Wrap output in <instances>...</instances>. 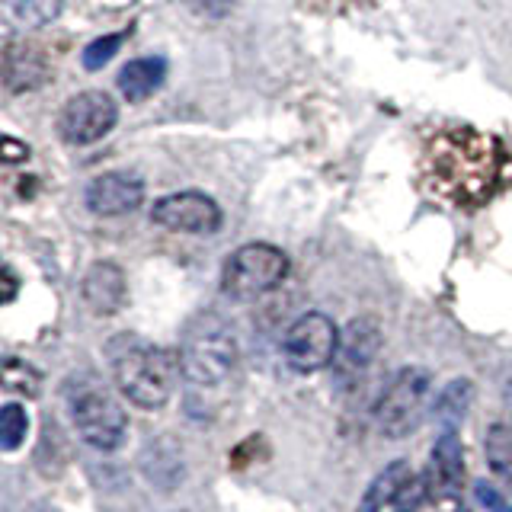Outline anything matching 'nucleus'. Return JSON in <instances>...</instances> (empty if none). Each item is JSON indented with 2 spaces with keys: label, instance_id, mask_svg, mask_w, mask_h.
<instances>
[{
  "label": "nucleus",
  "instance_id": "nucleus-25",
  "mask_svg": "<svg viewBox=\"0 0 512 512\" xmlns=\"http://www.w3.org/2000/svg\"><path fill=\"white\" fill-rule=\"evenodd\" d=\"M237 0H186V7L199 16H208V20H221L234 10Z\"/></svg>",
  "mask_w": 512,
  "mask_h": 512
},
{
  "label": "nucleus",
  "instance_id": "nucleus-24",
  "mask_svg": "<svg viewBox=\"0 0 512 512\" xmlns=\"http://www.w3.org/2000/svg\"><path fill=\"white\" fill-rule=\"evenodd\" d=\"M474 496H477V503L484 506L487 512H512V506L506 503V496L496 490L493 484H487V480H477Z\"/></svg>",
  "mask_w": 512,
  "mask_h": 512
},
{
  "label": "nucleus",
  "instance_id": "nucleus-17",
  "mask_svg": "<svg viewBox=\"0 0 512 512\" xmlns=\"http://www.w3.org/2000/svg\"><path fill=\"white\" fill-rule=\"evenodd\" d=\"M484 458L490 474L500 480L503 487L512 490V426L509 423H493L484 439Z\"/></svg>",
  "mask_w": 512,
  "mask_h": 512
},
{
  "label": "nucleus",
  "instance_id": "nucleus-10",
  "mask_svg": "<svg viewBox=\"0 0 512 512\" xmlns=\"http://www.w3.org/2000/svg\"><path fill=\"white\" fill-rule=\"evenodd\" d=\"M87 208L100 218H122L132 215L135 208L144 202V183L141 176L128 173V170H112L90 180L87 186Z\"/></svg>",
  "mask_w": 512,
  "mask_h": 512
},
{
  "label": "nucleus",
  "instance_id": "nucleus-19",
  "mask_svg": "<svg viewBox=\"0 0 512 512\" xmlns=\"http://www.w3.org/2000/svg\"><path fill=\"white\" fill-rule=\"evenodd\" d=\"M61 7L64 0H13V16L26 29H42L52 20H58Z\"/></svg>",
  "mask_w": 512,
  "mask_h": 512
},
{
  "label": "nucleus",
  "instance_id": "nucleus-2",
  "mask_svg": "<svg viewBox=\"0 0 512 512\" xmlns=\"http://www.w3.org/2000/svg\"><path fill=\"white\" fill-rule=\"evenodd\" d=\"M106 359L119 394L141 410L164 407L180 378V359L135 333L112 336L106 343Z\"/></svg>",
  "mask_w": 512,
  "mask_h": 512
},
{
  "label": "nucleus",
  "instance_id": "nucleus-15",
  "mask_svg": "<svg viewBox=\"0 0 512 512\" xmlns=\"http://www.w3.org/2000/svg\"><path fill=\"white\" fill-rule=\"evenodd\" d=\"M167 80V61L160 55L135 58L128 61L119 71V90L128 103H144L148 96H154Z\"/></svg>",
  "mask_w": 512,
  "mask_h": 512
},
{
  "label": "nucleus",
  "instance_id": "nucleus-6",
  "mask_svg": "<svg viewBox=\"0 0 512 512\" xmlns=\"http://www.w3.org/2000/svg\"><path fill=\"white\" fill-rule=\"evenodd\" d=\"M336 346H340V330H336L333 320L320 311H308L288 327L282 340V356L292 372L314 375L320 368L333 365Z\"/></svg>",
  "mask_w": 512,
  "mask_h": 512
},
{
  "label": "nucleus",
  "instance_id": "nucleus-18",
  "mask_svg": "<svg viewBox=\"0 0 512 512\" xmlns=\"http://www.w3.org/2000/svg\"><path fill=\"white\" fill-rule=\"evenodd\" d=\"M413 471H410V464L407 461H394V464H388L375 480H372V487L365 490V496H362V512H378L381 506H388V503H394V493L400 490V484L410 477Z\"/></svg>",
  "mask_w": 512,
  "mask_h": 512
},
{
  "label": "nucleus",
  "instance_id": "nucleus-29",
  "mask_svg": "<svg viewBox=\"0 0 512 512\" xmlns=\"http://www.w3.org/2000/svg\"><path fill=\"white\" fill-rule=\"evenodd\" d=\"M36 512H48V509H36Z\"/></svg>",
  "mask_w": 512,
  "mask_h": 512
},
{
  "label": "nucleus",
  "instance_id": "nucleus-7",
  "mask_svg": "<svg viewBox=\"0 0 512 512\" xmlns=\"http://www.w3.org/2000/svg\"><path fill=\"white\" fill-rule=\"evenodd\" d=\"M116 119H119L116 100L103 90H87L64 103L58 119V135L68 144H74V148H87V144L106 138Z\"/></svg>",
  "mask_w": 512,
  "mask_h": 512
},
{
  "label": "nucleus",
  "instance_id": "nucleus-13",
  "mask_svg": "<svg viewBox=\"0 0 512 512\" xmlns=\"http://www.w3.org/2000/svg\"><path fill=\"white\" fill-rule=\"evenodd\" d=\"M48 80V58L32 42H7L4 48V84L10 93L36 90Z\"/></svg>",
  "mask_w": 512,
  "mask_h": 512
},
{
  "label": "nucleus",
  "instance_id": "nucleus-14",
  "mask_svg": "<svg viewBox=\"0 0 512 512\" xmlns=\"http://www.w3.org/2000/svg\"><path fill=\"white\" fill-rule=\"evenodd\" d=\"M141 474L160 490H173L183 480V448L170 436H157L141 448Z\"/></svg>",
  "mask_w": 512,
  "mask_h": 512
},
{
  "label": "nucleus",
  "instance_id": "nucleus-11",
  "mask_svg": "<svg viewBox=\"0 0 512 512\" xmlns=\"http://www.w3.org/2000/svg\"><path fill=\"white\" fill-rule=\"evenodd\" d=\"M429 496L436 500H455L464 484V445L458 439V432H442L432 445V458H429Z\"/></svg>",
  "mask_w": 512,
  "mask_h": 512
},
{
  "label": "nucleus",
  "instance_id": "nucleus-5",
  "mask_svg": "<svg viewBox=\"0 0 512 512\" xmlns=\"http://www.w3.org/2000/svg\"><path fill=\"white\" fill-rule=\"evenodd\" d=\"M288 276V256L272 244H244L221 269V288L234 301H256L279 288Z\"/></svg>",
  "mask_w": 512,
  "mask_h": 512
},
{
  "label": "nucleus",
  "instance_id": "nucleus-3",
  "mask_svg": "<svg viewBox=\"0 0 512 512\" xmlns=\"http://www.w3.org/2000/svg\"><path fill=\"white\" fill-rule=\"evenodd\" d=\"M64 400H68V413L71 423L77 426V436L90 448H96V452H116V448H122L128 436V416L103 384L74 375L68 388H64Z\"/></svg>",
  "mask_w": 512,
  "mask_h": 512
},
{
  "label": "nucleus",
  "instance_id": "nucleus-8",
  "mask_svg": "<svg viewBox=\"0 0 512 512\" xmlns=\"http://www.w3.org/2000/svg\"><path fill=\"white\" fill-rule=\"evenodd\" d=\"M151 221L180 234H215L221 228V208L205 192H170L154 202Z\"/></svg>",
  "mask_w": 512,
  "mask_h": 512
},
{
  "label": "nucleus",
  "instance_id": "nucleus-9",
  "mask_svg": "<svg viewBox=\"0 0 512 512\" xmlns=\"http://www.w3.org/2000/svg\"><path fill=\"white\" fill-rule=\"evenodd\" d=\"M381 327L375 317H352L340 330V346H336L333 375L340 384H356L381 352Z\"/></svg>",
  "mask_w": 512,
  "mask_h": 512
},
{
  "label": "nucleus",
  "instance_id": "nucleus-27",
  "mask_svg": "<svg viewBox=\"0 0 512 512\" xmlns=\"http://www.w3.org/2000/svg\"><path fill=\"white\" fill-rule=\"evenodd\" d=\"M13 298H16V276L10 266H4V301H13Z\"/></svg>",
  "mask_w": 512,
  "mask_h": 512
},
{
  "label": "nucleus",
  "instance_id": "nucleus-26",
  "mask_svg": "<svg viewBox=\"0 0 512 512\" xmlns=\"http://www.w3.org/2000/svg\"><path fill=\"white\" fill-rule=\"evenodd\" d=\"M29 157V151H26V144H16L10 135L4 138V160L7 164H16V160H26Z\"/></svg>",
  "mask_w": 512,
  "mask_h": 512
},
{
  "label": "nucleus",
  "instance_id": "nucleus-20",
  "mask_svg": "<svg viewBox=\"0 0 512 512\" xmlns=\"http://www.w3.org/2000/svg\"><path fill=\"white\" fill-rule=\"evenodd\" d=\"M26 432H29V413L20 404H7L0 410V445L4 452H16L23 442H26Z\"/></svg>",
  "mask_w": 512,
  "mask_h": 512
},
{
  "label": "nucleus",
  "instance_id": "nucleus-4",
  "mask_svg": "<svg viewBox=\"0 0 512 512\" xmlns=\"http://www.w3.org/2000/svg\"><path fill=\"white\" fill-rule=\"evenodd\" d=\"M432 400V372L423 365H407L388 381L375 404V426L381 436L404 439L423 423Z\"/></svg>",
  "mask_w": 512,
  "mask_h": 512
},
{
  "label": "nucleus",
  "instance_id": "nucleus-21",
  "mask_svg": "<svg viewBox=\"0 0 512 512\" xmlns=\"http://www.w3.org/2000/svg\"><path fill=\"white\" fill-rule=\"evenodd\" d=\"M429 500V484L426 477H416L410 474L404 484H400V490L394 493V512H420L423 503Z\"/></svg>",
  "mask_w": 512,
  "mask_h": 512
},
{
  "label": "nucleus",
  "instance_id": "nucleus-28",
  "mask_svg": "<svg viewBox=\"0 0 512 512\" xmlns=\"http://www.w3.org/2000/svg\"><path fill=\"white\" fill-rule=\"evenodd\" d=\"M503 397H506V410L512 413V378L506 381V391H503Z\"/></svg>",
  "mask_w": 512,
  "mask_h": 512
},
{
  "label": "nucleus",
  "instance_id": "nucleus-12",
  "mask_svg": "<svg viewBox=\"0 0 512 512\" xmlns=\"http://www.w3.org/2000/svg\"><path fill=\"white\" fill-rule=\"evenodd\" d=\"M80 295H84V304L100 317H109L122 311V304L128 298V282H125V272L122 266L100 260L87 269L84 282H80Z\"/></svg>",
  "mask_w": 512,
  "mask_h": 512
},
{
  "label": "nucleus",
  "instance_id": "nucleus-16",
  "mask_svg": "<svg viewBox=\"0 0 512 512\" xmlns=\"http://www.w3.org/2000/svg\"><path fill=\"white\" fill-rule=\"evenodd\" d=\"M471 404H474V384L468 378H455L432 400V416L439 420L442 432H455L464 423V416L471 413Z\"/></svg>",
  "mask_w": 512,
  "mask_h": 512
},
{
  "label": "nucleus",
  "instance_id": "nucleus-23",
  "mask_svg": "<svg viewBox=\"0 0 512 512\" xmlns=\"http://www.w3.org/2000/svg\"><path fill=\"white\" fill-rule=\"evenodd\" d=\"M4 384L10 391H16V394H36L39 391V372L32 365H26V362H20V359H7V365H4Z\"/></svg>",
  "mask_w": 512,
  "mask_h": 512
},
{
  "label": "nucleus",
  "instance_id": "nucleus-22",
  "mask_svg": "<svg viewBox=\"0 0 512 512\" xmlns=\"http://www.w3.org/2000/svg\"><path fill=\"white\" fill-rule=\"evenodd\" d=\"M125 42V32H112V36H100L93 39L87 48H84V68L87 71H100L103 64H109V58H116V52Z\"/></svg>",
  "mask_w": 512,
  "mask_h": 512
},
{
  "label": "nucleus",
  "instance_id": "nucleus-1",
  "mask_svg": "<svg viewBox=\"0 0 512 512\" xmlns=\"http://www.w3.org/2000/svg\"><path fill=\"white\" fill-rule=\"evenodd\" d=\"M176 359H180V378L186 384L189 410L208 416L212 404H218V394L228 391L237 372L240 346L234 330L218 314H199L186 327Z\"/></svg>",
  "mask_w": 512,
  "mask_h": 512
}]
</instances>
